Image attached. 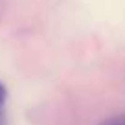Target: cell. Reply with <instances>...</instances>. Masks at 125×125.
Wrapping results in <instances>:
<instances>
[{"instance_id": "2", "label": "cell", "mask_w": 125, "mask_h": 125, "mask_svg": "<svg viewBox=\"0 0 125 125\" xmlns=\"http://www.w3.org/2000/svg\"><path fill=\"white\" fill-rule=\"evenodd\" d=\"M6 99H8V88L0 83V116H2V109L6 105Z\"/></svg>"}, {"instance_id": "3", "label": "cell", "mask_w": 125, "mask_h": 125, "mask_svg": "<svg viewBox=\"0 0 125 125\" xmlns=\"http://www.w3.org/2000/svg\"><path fill=\"white\" fill-rule=\"evenodd\" d=\"M0 125H2V123H0Z\"/></svg>"}, {"instance_id": "1", "label": "cell", "mask_w": 125, "mask_h": 125, "mask_svg": "<svg viewBox=\"0 0 125 125\" xmlns=\"http://www.w3.org/2000/svg\"><path fill=\"white\" fill-rule=\"evenodd\" d=\"M99 125H125V114H120V116H112L109 120L101 121Z\"/></svg>"}]
</instances>
